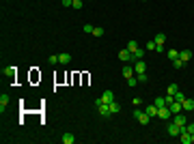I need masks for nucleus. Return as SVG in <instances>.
<instances>
[{"mask_svg":"<svg viewBox=\"0 0 194 144\" xmlns=\"http://www.w3.org/2000/svg\"><path fill=\"white\" fill-rule=\"evenodd\" d=\"M134 118H136V121H138V123H140L143 127H145V125H149V123H151V116H149L147 112H140L138 108L134 110Z\"/></svg>","mask_w":194,"mask_h":144,"instance_id":"1","label":"nucleus"},{"mask_svg":"<svg viewBox=\"0 0 194 144\" xmlns=\"http://www.w3.org/2000/svg\"><path fill=\"white\" fill-rule=\"evenodd\" d=\"M95 108H97V112H99V116H104V118H108L110 116V105L108 103H101L99 99L95 101Z\"/></svg>","mask_w":194,"mask_h":144,"instance_id":"2","label":"nucleus"},{"mask_svg":"<svg viewBox=\"0 0 194 144\" xmlns=\"http://www.w3.org/2000/svg\"><path fill=\"white\" fill-rule=\"evenodd\" d=\"M166 131H168V136H173V138H179V133L183 131V127H179L177 123H168V127H166Z\"/></svg>","mask_w":194,"mask_h":144,"instance_id":"3","label":"nucleus"},{"mask_svg":"<svg viewBox=\"0 0 194 144\" xmlns=\"http://www.w3.org/2000/svg\"><path fill=\"white\" fill-rule=\"evenodd\" d=\"M119 60H121V62H130V60H134V54L125 48V49H121V52H119Z\"/></svg>","mask_w":194,"mask_h":144,"instance_id":"4","label":"nucleus"},{"mask_svg":"<svg viewBox=\"0 0 194 144\" xmlns=\"http://www.w3.org/2000/svg\"><path fill=\"white\" fill-rule=\"evenodd\" d=\"M157 118H162V121H168V118H173V112L168 110V105H166V108H160V110H157Z\"/></svg>","mask_w":194,"mask_h":144,"instance_id":"5","label":"nucleus"},{"mask_svg":"<svg viewBox=\"0 0 194 144\" xmlns=\"http://www.w3.org/2000/svg\"><path fill=\"white\" fill-rule=\"evenodd\" d=\"M99 101H101V103H112V101H114V93H112V91H104L101 97H99Z\"/></svg>","mask_w":194,"mask_h":144,"instance_id":"6","label":"nucleus"},{"mask_svg":"<svg viewBox=\"0 0 194 144\" xmlns=\"http://www.w3.org/2000/svg\"><path fill=\"white\" fill-rule=\"evenodd\" d=\"M173 123H177L179 127H186V125H188V118H186V114H181V112H179V114H175V116H173Z\"/></svg>","mask_w":194,"mask_h":144,"instance_id":"7","label":"nucleus"},{"mask_svg":"<svg viewBox=\"0 0 194 144\" xmlns=\"http://www.w3.org/2000/svg\"><path fill=\"white\" fill-rule=\"evenodd\" d=\"M121 73H123V78H125V80H130V78H134V75H136L134 67H127V62H125V67H123V71H121Z\"/></svg>","mask_w":194,"mask_h":144,"instance_id":"8","label":"nucleus"},{"mask_svg":"<svg viewBox=\"0 0 194 144\" xmlns=\"http://www.w3.org/2000/svg\"><path fill=\"white\" fill-rule=\"evenodd\" d=\"M168 110H170V112H173V116H175V114H179V112H183V105H181L179 101H173V103L168 105Z\"/></svg>","mask_w":194,"mask_h":144,"instance_id":"9","label":"nucleus"},{"mask_svg":"<svg viewBox=\"0 0 194 144\" xmlns=\"http://www.w3.org/2000/svg\"><path fill=\"white\" fill-rule=\"evenodd\" d=\"M179 140H181V144H192V133H188L186 129L179 133Z\"/></svg>","mask_w":194,"mask_h":144,"instance_id":"10","label":"nucleus"},{"mask_svg":"<svg viewBox=\"0 0 194 144\" xmlns=\"http://www.w3.org/2000/svg\"><path fill=\"white\" fill-rule=\"evenodd\" d=\"M181 105H183L186 112H194V99H188V97H186V99L181 101Z\"/></svg>","mask_w":194,"mask_h":144,"instance_id":"11","label":"nucleus"},{"mask_svg":"<svg viewBox=\"0 0 194 144\" xmlns=\"http://www.w3.org/2000/svg\"><path fill=\"white\" fill-rule=\"evenodd\" d=\"M134 71H136V73H145V71H147L145 60H136V65H134Z\"/></svg>","mask_w":194,"mask_h":144,"instance_id":"12","label":"nucleus"},{"mask_svg":"<svg viewBox=\"0 0 194 144\" xmlns=\"http://www.w3.org/2000/svg\"><path fill=\"white\" fill-rule=\"evenodd\" d=\"M7 105H9V95H0V112H4L7 110Z\"/></svg>","mask_w":194,"mask_h":144,"instance_id":"13","label":"nucleus"},{"mask_svg":"<svg viewBox=\"0 0 194 144\" xmlns=\"http://www.w3.org/2000/svg\"><path fill=\"white\" fill-rule=\"evenodd\" d=\"M179 58H181L183 62H188V60L192 58V52H190V49H181V52H179Z\"/></svg>","mask_w":194,"mask_h":144,"instance_id":"14","label":"nucleus"},{"mask_svg":"<svg viewBox=\"0 0 194 144\" xmlns=\"http://www.w3.org/2000/svg\"><path fill=\"white\" fill-rule=\"evenodd\" d=\"M58 62L60 65H69L71 62V54H58Z\"/></svg>","mask_w":194,"mask_h":144,"instance_id":"15","label":"nucleus"},{"mask_svg":"<svg viewBox=\"0 0 194 144\" xmlns=\"http://www.w3.org/2000/svg\"><path fill=\"white\" fill-rule=\"evenodd\" d=\"M2 73H4V75H7L9 80H13V78H15V73H17V69H15V67H7V69H4Z\"/></svg>","mask_w":194,"mask_h":144,"instance_id":"16","label":"nucleus"},{"mask_svg":"<svg viewBox=\"0 0 194 144\" xmlns=\"http://www.w3.org/2000/svg\"><path fill=\"white\" fill-rule=\"evenodd\" d=\"M145 112L149 114V116H151V118H155V116H157V108H155L153 103H151V105H147V108H145Z\"/></svg>","mask_w":194,"mask_h":144,"instance_id":"17","label":"nucleus"},{"mask_svg":"<svg viewBox=\"0 0 194 144\" xmlns=\"http://www.w3.org/2000/svg\"><path fill=\"white\" fill-rule=\"evenodd\" d=\"M63 142H65V144H73V142H76L73 133H69V131H67V133H63Z\"/></svg>","mask_w":194,"mask_h":144,"instance_id":"18","label":"nucleus"},{"mask_svg":"<svg viewBox=\"0 0 194 144\" xmlns=\"http://www.w3.org/2000/svg\"><path fill=\"white\" fill-rule=\"evenodd\" d=\"M153 105H155L157 110H160V108H166V99H164V97H157V99L153 101Z\"/></svg>","mask_w":194,"mask_h":144,"instance_id":"19","label":"nucleus"},{"mask_svg":"<svg viewBox=\"0 0 194 144\" xmlns=\"http://www.w3.org/2000/svg\"><path fill=\"white\" fill-rule=\"evenodd\" d=\"M108 105H110V114H119V112H121V105H119L117 101H112V103H108Z\"/></svg>","mask_w":194,"mask_h":144,"instance_id":"20","label":"nucleus"},{"mask_svg":"<svg viewBox=\"0 0 194 144\" xmlns=\"http://www.w3.org/2000/svg\"><path fill=\"white\" fill-rule=\"evenodd\" d=\"M145 54H147L145 49H143V48H138L136 52H134V60H143V58H145Z\"/></svg>","mask_w":194,"mask_h":144,"instance_id":"21","label":"nucleus"},{"mask_svg":"<svg viewBox=\"0 0 194 144\" xmlns=\"http://www.w3.org/2000/svg\"><path fill=\"white\" fill-rule=\"evenodd\" d=\"M153 41H155L157 45H164V41H166V35H162V32H160V35H155V37H153Z\"/></svg>","mask_w":194,"mask_h":144,"instance_id":"22","label":"nucleus"},{"mask_svg":"<svg viewBox=\"0 0 194 144\" xmlns=\"http://www.w3.org/2000/svg\"><path fill=\"white\" fill-rule=\"evenodd\" d=\"M138 48H140V45H138V41H134V39H132V41L127 43V49H130L132 54H134V52H136V49H138Z\"/></svg>","mask_w":194,"mask_h":144,"instance_id":"23","label":"nucleus"},{"mask_svg":"<svg viewBox=\"0 0 194 144\" xmlns=\"http://www.w3.org/2000/svg\"><path fill=\"white\" fill-rule=\"evenodd\" d=\"M136 80H138V84H147V82H149L147 73H136Z\"/></svg>","mask_w":194,"mask_h":144,"instance_id":"24","label":"nucleus"},{"mask_svg":"<svg viewBox=\"0 0 194 144\" xmlns=\"http://www.w3.org/2000/svg\"><path fill=\"white\" fill-rule=\"evenodd\" d=\"M166 56H168L170 60H175V58H179V52H177V49H166Z\"/></svg>","mask_w":194,"mask_h":144,"instance_id":"25","label":"nucleus"},{"mask_svg":"<svg viewBox=\"0 0 194 144\" xmlns=\"http://www.w3.org/2000/svg\"><path fill=\"white\" fill-rule=\"evenodd\" d=\"M177 91H179V86H177V84H168V88H166V95H175Z\"/></svg>","mask_w":194,"mask_h":144,"instance_id":"26","label":"nucleus"},{"mask_svg":"<svg viewBox=\"0 0 194 144\" xmlns=\"http://www.w3.org/2000/svg\"><path fill=\"white\" fill-rule=\"evenodd\" d=\"M93 37H104V28H101V26H95V28H93Z\"/></svg>","mask_w":194,"mask_h":144,"instance_id":"27","label":"nucleus"},{"mask_svg":"<svg viewBox=\"0 0 194 144\" xmlns=\"http://www.w3.org/2000/svg\"><path fill=\"white\" fill-rule=\"evenodd\" d=\"M157 48V43H155V41H153V39H151V41H147V45H145V49H149V52H153V49Z\"/></svg>","mask_w":194,"mask_h":144,"instance_id":"28","label":"nucleus"},{"mask_svg":"<svg viewBox=\"0 0 194 144\" xmlns=\"http://www.w3.org/2000/svg\"><path fill=\"white\" fill-rule=\"evenodd\" d=\"M183 65H186V62H183L181 58H175V60H173V67H175V69H181Z\"/></svg>","mask_w":194,"mask_h":144,"instance_id":"29","label":"nucleus"},{"mask_svg":"<svg viewBox=\"0 0 194 144\" xmlns=\"http://www.w3.org/2000/svg\"><path fill=\"white\" fill-rule=\"evenodd\" d=\"M175 101H179V103H181V101H183V99H186V95H183V93H181V91H177V93H175Z\"/></svg>","mask_w":194,"mask_h":144,"instance_id":"30","label":"nucleus"},{"mask_svg":"<svg viewBox=\"0 0 194 144\" xmlns=\"http://www.w3.org/2000/svg\"><path fill=\"white\" fill-rule=\"evenodd\" d=\"M93 28H95V26H91V24H84V26H82V30L89 32V35H93Z\"/></svg>","mask_w":194,"mask_h":144,"instance_id":"31","label":"nucleus"},{"mask_svg":"<svg viewBox=\"0 0 194 144\" xmlns=\"http://www.w3.org/2000/svg\"><path fill=\"white\" fill-rule=\"evenodd\" d=\"M71 6H73L76 11H80V9H82L84 4H82V0H73V4H71Z\"/></svg>","mask_w":194,"mask_h":144,"instance_id":"32","label":"nucleus"},{"mask_svg":"<svg viewBox=\"0 0 194 144\" xmlns=\"http://www.w3.org/2000/svg\"><path fill=\"white\" fill-rule=\"evenodd\" d=\"M183 129H186V131H188V133H194V123H188V125H186V127H183Z\"/></svg>","mask_w":194,"mask_h":144,"instance_id":"33","label":"nucleus"},{"mask_svg":"<svg viewBox=\"0 0 194 144\" xmlns=\"http://www.w3.org/2000/svg\"><path fill=\"white\" fill-rule=\"evenodd\" d=\"M127 84H130V86H136V84H138V80H136V75H134V78H130V80H127Z\"/></svg>","mask_w":194,"mask_h":144,"instance_id":"34","label":"nucleus"},{"mask_svg":"<svg viewBox=\"0 0 194 144\" xmlns=\"http://www.w3.org/2000/svg\"><path fill=\"white\" fill-rule=\"evenodd\" d=\"M48 62H50V65H56V62H58V56H50Z\"/></svg>","mask_w":194,"mask_h":144,"instance_id":"35","label":"nucleus"},{"mask_svg":"<svg viewBox=\"0 0 194 144\" xmlns=\"http://www.w3.org/2000/svg\"><path fill=\"white\" fill-rule=\"evenodd\" d=\"M132 103H134V105H136V108H138V105H140V103H143V101H140V99H138V97H134V99H132Z\"/></svg>","mask_w":194,"mask_h":144,"instance_id":"36","label":"nucleus"},{"mask_svg":"<svg viewBox=\"0 0 194 144\" xmlns=\"http://www.w3.org/2000/svg\"><path fill=\"white\" fill-rule=\"evenodd\" d=\"M60 2H63V6H71L73 4V0H60Z\"/></svg>","mask_w":194,"mask_h":144,"instance_id":"37","label":"nucleus"},{"mask_svg":"<svg viewBox=\"0 0 194 144\" xmlns=\"http://www.w3.org/2000/svg\"><path fill=\"white\" fill-rule=\"evenodd\" d=\"M192 144H194V133H192Z\"/></svg>","mask_w":194,"mask_h":144,"instance_id":"38","label":"nucleus"},{"mask_svg":"<svg viewBox=\"0 0 194 144\" xmlns=\"http://www.w3.org/2000/svg\"><path fill=\"white\" fill-rule=\"evenodd\" d=\"M143 2H145V0H143Z\"/></svg>","mask_w":194,"mask_h":144,"instance_id":"39","label":"nucleus"}]
</instances>
